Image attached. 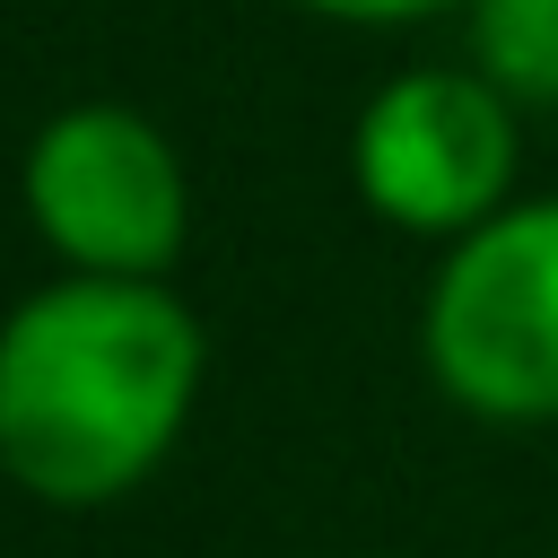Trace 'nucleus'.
I'll use <instances>...</instances> for the list:
<instances>
[{
  "label": "nucleus",
  "mask_w": 558,
  "mask_h": 558,
  "mask_svg": "<svg viewBox=\"0 0 558 558\" xmlns=\"http://www.w3.org/2000/svg\"><path fill=\"white\" fill-rule=\"evenodd\" d=\"M209 340L166 279L70 270L0 314V471L35 506H113L183 436Z\"/></svg>",
  "instance_id": "nucleus-1"
},
{
  "label": "nucleus",
  "mask_w": 558,
  "mask_h": 558,
  "mask_svg": "<svg viewBox=\"0 0 558 558\" xmlns=\"http://www.w3.org/2000/svg\"><path fill=\"white\" fill-rule=\"evenodd\" d=\"M418 357L436 392L488 427L558 418V201H506L445 244L418 305Z\"/></svg>",
  "instance_id": "nucleus-2"
},
{
  "label": "nucleus",
  "mask_w": 558,
  "mask_h": 558,
  "mask_svg": "<svg viewBox=\"0 0 558 558\" xmlns=\"http://www.w3.org/2000/svg\"><path fill=\"white\" fill-rule=\"evenodd\" d=\"M35 235L96 279H166L192 235V183L174 140L131 105H70L26 148Z\"/></svg>",
  "instance_id": "nucleus-3"
},
{
  "label": "nucleus",
  "mask_w": 558,
  "mask_h": 558,
  "mask_svg": "<svg viewBox=\"0 0 558 558\" xmlns=\"http://www.w3.org/2000/svg\"><path fill=\"white\" fill-rule=\"evenodd\" d=\"M349 174L401 235H471L514 183V96L488 70H401L366 96Z\"/></svg>",
  "instance_id": "nucleus-4"
},
{
  "label": "nucleus",
  "mask_w": 558,
  "mask_h": 558,
  "mask_svg": "<svg viewBox=\"0 0 558 558\" xmlns=\"http://www.w3.org/2000/svg\"><path fill=\"white\" fill-rule=\"evenodd\" d=\"M471 52L506 96L558 105V0H462Z\"/></svg>",
  "instance_id": "nucleus-5"
},
{
  "label": "nucleus",
  "mask_w": 558,
  "mask_h": 558,
  "mask_svg": "<svg viewBox=\"0 0 558 558\" xmlns=\"http://www.w3.org/2000/svg\"><path fill=\"white\" fill-rule=\"evenodd\" d=\"M314 17H340V26H410V17H436L453 0H296Z\"/></svg>",
  "instance_id": "nucleus-6"
}]
</instances>
